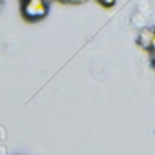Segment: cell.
Wrapping results in <instances>:
<instances>
[{
	"label": "cell",
	"instance_id": "cell-1",
	"mask_svg": "<svg viewBox=\"0 0 155 155\" xmlns=\"http://www.w3.org/2000/svg\"><path fill=\"white\" fill-rule=\"evenodd\" d=\"M48 0H24L22 4V15L26 20H40L49 11Z\"/></svg>",
	"mask_w": 155,
	"mask_h": 155
},
{
	"label": "cell",
	"instance_id": "cell-2",
	"mask_svg": "<svg viewBox=\"0 0 155 155\" xmlns=\"http://www.w3.org/2000/svg\"><path fill=\"white\" fill-rule=\"evenodd\" d=\"M153 38H155V29H142L139 35V44L142 48H151L153 46Z\"/></svg>",
	"mask_w": 155,
	"mask_h": 155
},
{
	"label": "cell",
	"instance_id": "cell-3",
	"mask_svg": "<svg viewBox=\"0 0 155 155\" xmlns=\"http://www.w3.org/2000/svg\"><path fill=\"white\" fill-rule=\"evenodd\" d=\"M97 2H99L101 6H104V8H113L117 0H97Z\"/></svg>",
	"mask_w": 155,
	"mask_h": 155
},
{
	"label": "cell",
	"instance_id": "cell-4",
	"mask_svg": "<svg viewBox=\"0 0 155 155\" xmlns=\"http://www.w3.org/2000/svg\"><path fill=\"white\" fill-rule=\"evenodd\" d=\"M62 2H69V4H82L86 0H62Z\"/></svg>",
	"mask_w": 155,
	"mask_h": 155
},
{
	"label": "cell",
	"instance_id": "cell-5",
	"mask_svg": "<svg viewBox=\"0 0 155 155\" xmlns=\"http://www.w3.org/2000/svg\"><path fill=\"white\" fill-rule=\"evenodd\" d=\"M4 2H6V0H0V9H2V6H4Z\"/></svg>",
	"mask_w": 155,
	"mask_h": 155
},
{
	"label": "cell",
	"instance_id": "cell-6",
	"mask_svg": "<svg viewBox=\"0 0 155 155\" xmlns=\"http://www.w3.org/2000/svg\"><path fill=\"white\" fill-rule=\"evenodd\" d=\"M151 48H153V49H155V38H153V46H151Z\"/></svg>",
	"mask_w": 155,
	"mask_h": 155
}]
</instances>
